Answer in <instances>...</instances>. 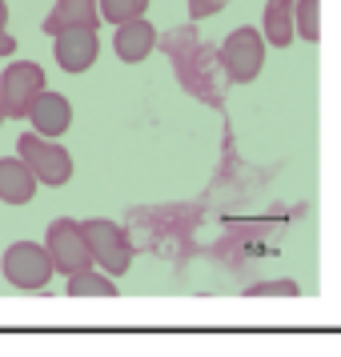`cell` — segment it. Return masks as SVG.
Instances as JSON below:
<instances>
[{
    "label": "cell",
    "mask_w": 341,
    "mask_h": 357,
    "mask_svg": "<svg viewBox=\"0 0 341 357\" xmlns=\"http://www.w3.org/2000/svg\"><path fill=\"white\" fill-rule=\"evenodd\" d=\"M0 273H4L8 285H17V289H24V293H36V289L49 285L56 269H52V257H49L45 245L13 241L4 249V257H0Z\"/></svg>",
    "instance_id": "obj_1"
},
{
    "label": "cell",
    "mask_w": 341,
    "mask_h": 357,
    "mask_svg": "<svg viewBox=\"0 0 341 357\" xmlns=\"http://www.w3.org/2000/svg\"><path fill=\"white\" fill-rule=\"evenodd\" d=\"M17 157L29 165L33 177L40 181V185H49V189H61V185H68V177H73V157H68V149L56 145L52 137L24 132L17 141Z\"/></svg>",
    "instance_id": "obj_2"
},
{
    "label": "cell",
    "mask_w": 341,
    "mask_h": 357,
    "mask_svg": "<svg viewBox=\"0 0 341 357\" xmlns=\"http://www.w3.org/2000/svg\"><path fill=\"white\" fill-rule=\"evenodd\" d=\"M45 249L52 257V269L56 273H81V269H93V249H89V237H84L81 221H68V217H56L45 233Z\"/></svg>",
    "instance_id": "obj_3"
},
{
    "label": "cell",
    "mask_w": 341,
    "mask_h": 357,
    "mask_svg": "<svg viewBox=\"0 0 341 357\" xmlns=\"http://www.w3.org/2000/svg\"><path fill=\"white\" fill-rule=\"evenodd\" d=\"M217 56H221V68L229 73V81H237V84L253 81L261 73V65H265V36L253 24H241V29H233L221 40Z\"/></svg>",
    "instance_id": "obj_4"
},
{
    "label": "cell",
    "mask_w": 341,
    "mask_h": 357,
    "mask_svg": "<svg viewBox=\"0 0 341 357\" xmlns=\"http://www.w3.org/2000/svg\"><path fill=\"white\" fill-rule=\"evenodd\" d=\"M81 229H84V237H89V249H93V265L97 269L116 277L132 265V241L116 221L97 217V221H81Z\"/></svg>",
    "instance_id": "obj_5"
},
{
    "label": "cell",
    "mask_w": 341,
    "mask_h": 357,
    "mask_svg": "<svg viewBox=\"0 0 341 357\" xmlns=\"http://www.w3.org/2000/svg\"><path fill=\"white\" fill-rule=\"evenodd\" d=\"M45 93V68L36 61H13L0 77V100L4 116H29L33 100Z\"/></svg>",
    "instance_id": "obj_6"
},
{
    "label": "cell",
    "mask_w": 341,
    "mask_h": 357,
    "mask_svg": "<svg viewBox=\"0 0 341 357\" xmlns=\"http://www.w3.org/2000/svg\"><path fill=\"white\" fill-rule=\"evenodd\" d=\"M56 40V65L65 68V73H84V68H93L97 61V29H65V33L52 36Z\"/></svg>",
    "instance_id": "obj_7"
},
{
    "label": "cell",
    "mask_w": 341,
    "mask_h": 357,
    "mask_svg": "<svg viewBox=\"0 0 341 357\" xmlns=\"http://www.w3.org/2000/svg\"><path fill=\"white\" fill-rule=\"evenodd\" d=\"M113 49L125 65H141L149 52L157 49V29H153L145 17L121 20V24H116V36H113Z\"/></svg>",
    "instance_id": "obj_8"
},
{
    "label": "cell",
    "mask_w": 341,
    "mask_h": 357,
    "mask_svg": "<svg viewBox=\"0 0 341 357\" xmlns=\"http://www.w3.org/2000/svg\"><path fill=\"white\" fill-rule=\"evenodd\" d=\"M29 121H33V132H40V137H61V132H68V125H73V105H68V97H61V93H40V97L33 100V109H29Z\"/></svg>",
    "instance_id": "obj_9"
},
{
    "label": "cell",
    "mask_w": 341,
    "mask_h": 357,
    "mask_svg": "<svg viewBox=\"0 0 341 357\" xmlns=\"http://www.w3.org/2000/svg\"><path fill=\"white\" fill-rule=\"evenodd\" d=\"M97 24H100L97 0H56L40 29L49 36H56V33H65V29H97Z\"/></svg>",
    "instance_id": "obj_10"
},
{
    "label": "cell",
    "mask_w": 341,
    "mask_h": 357,
    "mask_svg": "<svg viewBox=\"0 0 341 357\" xmlns=\"http://www.w3.org/2000/svg\"><path fill=\"white\" fill-rule=\"evenodd\" d=\"M40 181L20 157H0V201L4 205H29Z\"/></svg>",
    "instance_id": "obj_11"
},
{
    "label": "cell",
    "mask_w": 341,
    "mask_h": 357,
    "mask_svg": "<svg viewBox=\"0 0 341 357\" xmlns=\"http://www.w3.org/2000/svg\"><path fill=\"white\" fill-rule=\"evenodd\" d=\"M261 36H265V45H273V49L293 45V36H297L293 0H269V4H265V13H261Z\"/></svg>",
    "instance_id": "obj_12"
},
{
    "label": "cell",
    "mask_w": 341,
    "mask_h": 357,
    "mask_svg": "<svg viewBox=\"0 0 341 357\" xmlns=\"http://www.w3.org/2000/svg\"><path fill=\"white\" fill-rule=\"evenodd\" d=\"M68 297H116V281L105 269H81L68 277Z\"/></svg>",
    "instance_id": "obj_13"
},
{
    "label": "cell",
    "mask_w": 341,
    "mask_h": 357,
    "mask_svg": "<svg viewBox=\"0 0 341 357\" xmlns=\"http://www.w3.org/2000/svg\"><path fill=\"white\" fill-rule=\"evenodd\" d=\"M293 20L301 40H321V0H293Z\"/></svg>",
    "instance_id": "obj_14"
},
{
    "label": "cell",
    "mask_w": 341,
    "mask_h": 357,
    "mask_svg": "<svg viewBox=\"0 0 341 357\" xmlns=\"http://www.w3.org/2000/svg\"><path fill=\"white\" fill-rule=\"evenodd\" d=\"M97 8H100V20H109V24H121V20L145 17L149 0H97Z\"/></svg>",
    "instance_id": "obj_15"
},
{
    "label": "cell",
    "mask_w": 341,
    "mask_h": 357,
    "mask_svg": "<svg viewBox=\"0 0 341 357\" xmlns=\"http://www.w3.org/2000/svg\"><path fill=\"white\" fill-rule=\"evenodd\" d=\"M17 52V40L8 33V4L0 0V56H13Z\"/></svg>",
    "instance_id": "obj_16"
},
{
    "label": "cell",
    "mask_w": 341,
    "mask_h": 357,
    "mask_svg": "<svg viewBox=\"0 0 341 357\" xmlns=\"http://www.w3.org/2000/svg\"><path fill=\"white\" fill-rule=\"evenodd\" d=\"M229 0H189V17L193 20H205V17H213V13H221Z\"/></svg>",
    "instance_id": "obj_17"
},
{
    "label": "cell",
    "mask_w": 341,
    "mask_h": 357,
    "mask_svg": "<svg viewBox=\"0 0 341 357\" xmlns=\"http://www.w3.org/2000/svg\"><path fill=\"white\" fill-rule=\"evenodd\" d=\"M249 293H297L293 285H257V289H249Z\"/></svg>",
    "instance_id": "obj_18"
},
{
    "label": "cell",
    "mask_w": 341,
    "mask_h": 357,
    "mask_svg": "<svg viewBox=\"0 0 341 357\" xmlns=\"http://www.w3.org/2000/svg\"><path fill=\"white\" fill-rule=\"evenodd\" d=\"M0 121H4V100H0Z\"/></svg>",
    "instance_id": "obj_19"
}]
</instances>
